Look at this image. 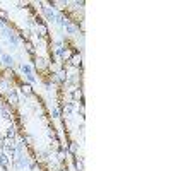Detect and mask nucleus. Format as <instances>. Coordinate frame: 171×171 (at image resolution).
<instances>
[{"instance_id":"f257e3e1","label":"nucleus","mask_w":171,"mask_h":171,"mask_svg":"<svg viewBox=\"0 0 171 171\" xmlns=\"http://www.w3.org/2000/svg\"><path fill=\"white\" fill-rule=\"evenodd\" d=\"M43 12H45V17H46L48 22H55L56 21V14L53 12L50 7H43Z\"/></svg>"},{"instance_id":"f03ea898","label":"nucleus","mask_w":171,"mask_h":171,"mask_svg":"<svg viewBox=\"0 0 171 171\" xmlns=\"http://www.w3.org/2000/svg\"><path fill=\"white\" fill-rule=\"evenodd\" d=\"M5 139H7V140L16 142V128H14V125H12V123L9 125V128L5 130Z\"/></svg>"},{"instance_id":"7ed1b4c3","label":"nucleus","mask_w":171,"mask_h":171,"mask_svg":"<svg viewBox=\"0 0 171 171\" xmlns=\"http://www.w3.org/2000/svg\"><path fill=\"white\" fill-rule=\"evenodd\" d=\"M9 162H10V159H9V156L5 152H2L0 154V166H2V169L4 171H7V168H9Z\"/></svg>"},{"instance_id":"20e7f679","label":"nucleus","mask_w":171,"mask_h":171,"mask_svg":"<svg viewBox=\"0 0 171 171\" xmlns=\"http://www.w3.org/2000/svg\"><path fill=\"white\" fill-rule=\"evenodd\" d=\"M56 22H58L62 27H67V26L70 24V21H68V19L64 16V14H56Z\"/></svg>"},{"instance_id":"39448f33","label":"nucleus","mask_w":171,"mask_h":171,"mask_svg":"<svg viewBox=\"0 0 171 171\" xmlns=\"http://www.w3.org/2000/svg\"><path fill=\"white\" fill-rule=\"evenodd\" d=\"M36 26H38L39 34H41L43 38H46V36H48V26L45 24V22H41V24H36Z\"/></svg>"},{"instance_id":"423d86ee","label":"nucleus","mask_w":171,"mask_h":171,"mask_svg":"<svg viewBox=\"0 0 171 171\" xmlns=\"http://www.w3.org/2000/svg\"><path fill=\"white\" fill-rule=\"evenodd\" d=\"M0 111H2V116H4V120H7V122H10V123H12L14 120H12V115H10V113H9V110L5 106H0Z\"/></svg>"},{"instance_id":"0eeeda50","label":"nucleus","mask_w":171,"mask_h":171,"mask_svg":"<svg viewBox=\"0 0 171 171\" xmlns=\"http://www.w3.org/2000/svg\"><path fill=\"white\" fill-rule=\"evenodd\" d=\"M68 62H70L74 67H81V55H79V53H74L72 58L68 60Z\"/></svg>"},{"instance_id":"6e6552de","label":"nucleus","mask_w":171,"mask_h":171,"mask_svg":"<svg viewBox=\"0 0 171 171\" xmlns=\"http://www.w3.org/2000/svg\"><path fill=\"white\" fill-rule=\"evenodd\" d=\"M21 93L26 94V96L33 94V87H31V84H21Z\"/></svg>"},{"instance_id":"1a4fd4ad","label":"nucleus","mask_w":171,"mask_h":171,"mask_svg":"<svg viewBox=\"0 0 171 171\" xmlns=\"http://www.w3.org/2000/svg\"><path fill=\"white\" fill-rule=\"evenodd\" d=\"M2 62H4L7 67H12V65H14V58L10 55H2Z\"/></svg>"},{"instance_id":"9d476101","label":"nucleus","mask_w":171,"mask_h":171,"mask_svg":"<svg viewBox=\"0 0 171 171\" xmlns=\"http://www.w3.org/2000/svg\"><path fill=\"white\" fill-rule=\"evenodd\" d=\"M9 103H12V104H17V101H19V98H17V94L16 91H10V94H9Z\"/></svg>"},{"instance_id":"9b49d317","label":"nucleus","mask_w":171,"mask_h":171,"mask_svg":"<svg viewBox=\"0 0 171 171\" xmlns=\"http://www.w3.org/2000/svg\"><path fill=\"white\" fill-rule=\"evenodd\" d=\"M19 67H21V70L26 74V75H27V74H33V68H31V65H27V64H21Z\"/></svg>"},{"instance_id":"f8f14e48","label":"nucleus","mask_w":171,"mask_h":171,"mask_svg":"<svg viewBox=\"0 0 171 171\" xmlns=\"http://www.w3.org/2000/svg\"><path fill=\"white\" fill-rule=\"evenodd\" d=\"M68 149H70V152L72 154H77V149H79V145H77V142H68Z\"/></svg>"},{"instance_id":"ddd939ff","label":"nucleus","mask_w":171,"mask_h":171,"mask_svg":"<svg viewBox=\"0 0 171 171\" xmlns=\"http://www.w3.org/2000/svg\"><path fill=\"white\" fill-rule=\"evenodd\" d=\"M75 168H77V171H84V164H82V159H75Z\"/></svg>"},{"instance_id":"4468645a","label":"nucleus","mask_w":171,"mask_h":171,"mask_svg":"<svg viewBox=\"0 0 171 171\" xmlns=\"http://www.w3.org/2000/svg\"><path fill=\"white\" fill-rule=\"evenodd\" d=\"M65 29H67V33H70V34H75L77 33V27H75V26H72V24H68Z\"/></svg>"},{"instance_id":"2eb2a0df","label":"nucleus","mask_w":171,"mask_h":171,"mask_svg":"<svg viewBox=\"0 0 171 171\" xmlns=\"http://www.w3.org/2000/svg\"><path fill=\"white\" fill-rule=\"evenodd\" d=\"M26 79H27L31 84H34V82H36V77H34V74H27V75H26Z\"/></svg>"},{"instance_id":"dca6fc26","label":"nucleus","mask_w":171,"mask_h":171,"mask_svg":"<svg viewBox=\"0 0 171 171\" xmlns=\"http://www.w3.org/2000/svg\"><path fill=\"white\" fill-rule=\"evenodd\" d=\"M51 115H53V118H60V110L53 108V110H51Z\"/></svg>"},{"instance_id":"f3484780","label":"nucleus","mask_w":171,"mask_h":171,"mask_svg":"<svg viewBox=\"0 0 171 171\" xmlns=\"http://www.w3.org/2000/svg\"><path fill=\"white\" fill-rule=\"evenodd\" d=\"M60 171H68V169H67V166H65V168H62V169H60Z\"/></svg>"}]
</instances>
